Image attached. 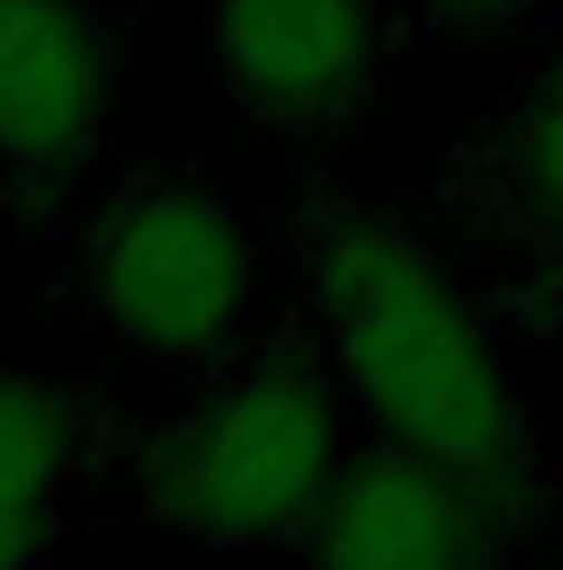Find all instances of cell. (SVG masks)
Returning <instances> with one entry per match:
<instances>
[{"label": "cell", "instance_id": "cell-1", "mask_svg": "<svg viewBox=\"0 0 563 570\" xmlns=\"http://www.w3.org/2000/svg\"><path fill=\"white\" fill-rule=\"evenodd\" d=\"M312 312L332 352L338 392L424 458H444L484 484L524 471V405L511 365L451 279L412 233L345 219L312 253Z\"/></svg>", "mask_w": 563, "mask_h": 570}, {"label": "cell", "instance_id": "cell-2", "mask_svg": "<svg viewBox=\"0 0 563 570\" xmlns=\"http://www.w3.org/2000/svg\"><path fill=\"white\" fill-rule=\"evenodd\" d=\"M345 464L338 379L312 358H259L152 438L140 478L159 524L213 551L305 531Z\"/></svg>", "mask_w": 563, "mask_h": 570}, {"label": "cell", "instance_id": "cell-3", "mask_svg": "<svg viewBox=\"0 0 563 570\" xmlns=\"http://www.w3.org/2000/svg\"><path fill=\"white\" fill-rule=\"evenodd\" d=\"M80 292L120 345L199 365L239 338L259 292V246L226 193L199 179H152L93 219Z\"/></svg>", "mask_w": 563, "mask_h": 570}, {"label": "cell", "instance_id": "cell-4", "mask_svg": "<svg viewBox=\"0 0 563 570\" xmlns=\"http://www.w3.org/2000/svg\"><path fill=\"white\" fill-rule=\"evenodd\" d=\"M497 498L504 484L385 438L325 484L305 524L312 570H491Z\"/></svg>", "mask_w": 563, "mask_h": 570}, {"label": "cell", "instance_id": "cell-5", "mask_svg": "<svg viewBox=\"0 0 563 570\" xmlns=\"http://www.w3.org/2000/svg\"><path fill=\"white\" fill-rule=\"evenodd\" d=\"M385 53L378 0H213V67L273 127H318L365 100Z\"/></svg>", "mask_w": 563, "mask_h": 570}, {"label": "cell", "instance_id": "cell-6", "mask_svg": "<svg viewBox=\"0 0 563 570\" xmlns=\"http://www.w3.org/2000/svg\"><path fill=\"white\" fill-rule=\"evenodd\" d=\"M113 53L80 0H0V166L67 179L107 127Z\"/></svg>", "mask_w": 563, "mask_h": 570}, {"label": "cell", "instance_id": "cell-7", "mask_svg": "<svg viewBox=\"0 0 563 570\" xmlns=\"http://www.w3.org/2000/svg\"><path fill=\"white\" fill-rule=\"evenodd\" d=\"M73 458V419L53 385L0 365V570H27Z\"/></svg>", "mask_w": 563, "mask_h": 570}, {"label": "cell", "instance_id": "cell-8", "mask_svg": "<svg viewBox=\"0 0 563 570\" xmlns=\"http://www.w3.org/2000/svg\"><path fill=\"white\" fill-rule=\"evenodd\" d=\"M511 173H517V193H524L531 219L551 239H563V40L544 60L537 87L524 94L517 134H511Z\"/></svg>", "mask_w": 563, "mask_h": 570}, {"label": "cell", "instance_id": "cell-9", "mask_svg": "<svg viewBox=\"0 0 563 570\" xmlns=\"http://www.w3.org/2000/svg\"><path fill=\"white\" fill-rule=\"evenodd\" d=\"M418 7H431V13H444V20H517L524 7H537V0H418Z\"/></svg>", "mask_w": 563, "mask_h": 570}]
</instances>
